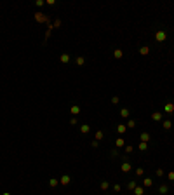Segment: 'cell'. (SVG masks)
Listing matches in <instances>:
<instances>
[{
	"label": "cell",
	"mask_w": 174,
	"mask_h": 195,
	"mask_svg": "<svg viewBox=\"0 0 174 195\" xmlns=\"http://www.w3.org/2000/svg\"><path fill=\"white\" fill-rule=\"evenodd\" d=\"M155 40L159 44H164L167 40V31L166 30H157V31H155Z\"/></svg>",
	"instance_id": "obj_1"
},
{
	"label": "cell",
	"mask_w": 174,
	"mask_h": 195,
	"mask_svg": "<svg viewBox=\"0 0 174 195\" xmlns=\"http://www.w3.org/2000/svg\"><path fill=\"white\" fill-rule=\"evenodd\" d=\"M159 193L160 195H167V193H169V185H166V183L160 185V186H159Z\"/></svg>",
	"instance_id": "obj_2"
},
{
	"label": "cell",
	"mask_w": 174,
	"mask_h": 195,
	"mask_svg": "<svg viewBox=\"0 0 174 195\" xmlns=\"http://www.w3.org/2000/svg\"><path fill=\"white\" fill-rule=\"evenodd\" d=\"M164 110H166V113H169V115H172V113H174V105H172V103H166V106H164Z\"/></svg>",
	"instance_id": "obj_3"
},
{
	"label": "cell",
	"mask_w": 174,
	"mask_h": 195,
	"mask_svg": "<svg viewBox=\"0 0 174 195\" xmlns=\"http://www.w3.org/2000/svg\"><path fill=\"white\" fill-rule=\"evenodd\" d=\"M72 181V178H70V174H65V176H61V180H59V183L61 185H68Z\"/></svg>",
	"instance_id": "obj_4"
},
{
	"label": "cell",
	"mask_w": 174,
	"mask_h": 195,
	"mask_svg": "<svg viewBox=\"0 0 174 195\" xmlns=\"http://www.w3.org/2000/svg\"><path fill=\"white\" fill-rule=\"evenodd\" d=\"M152 118L155 120V122H160V120H162V113H160V112H153V113H152Z\"/></svg>",
	"instance_id": "obj_5"
},
{
	"label": "cell",
	"mask_w": 174,
	"mask_h": 195,
	"mask_svg": "<svg viewBox=\"0 0 174 195\" xmlns=\"http://www.w3.org/2000/svg\"><path fill=\"white\" fill-rule=\"evenodd\" d=\"M125 131H127V125H124V124H118V125H117V132H118V134H124Z\"/></svg>",
	"instance_id": "obj_6"
},
{
	"label": "cell",
	"mask_w": 174,
	"mask_h": 195,
	"mask_svg": "<svg viewBox=\"0 0 174 195\" xmlns=\"http://www.w3.org/2000/svg\"><path fill=\"white\" fill-rule=\"evenodd\" d=\"M130 169H132V166H130L129 162H124L122 164V173H129Z\"/></svg>",
	"instance_id": "obj_7"
},
{
	"label": "cell",
	"mask_w": 174,
	"mask_h": 195,
	"mask_svg": "<svg viewBox=\"0 0 174 195\" xmlns=\"http://www.w3.org/2000/svg\"><path fill=\"white\" fill-rule=\"evenodd\" d=\"M141 141H143V143H148V141H150V134H148V132H141Z\"/></svg>",
	"instance_id": "obj_8"
},
{
	"label": "cell",
	"mask_w": 174,
	"mask_h": 195,
	"mask_svg": "<svg viewBox=\"0 0 174 195\" xmlns=\"http://www.w3.org/2000/svg\"><path fill=\"white\" fill-rule=\"evenodd\" d=\"M59 61H61V63H68V61H70V54H61V58H59Z\"/></svg>",
	"instance_id": "obj_9"
},
{
	"label": "cell",
	"mask_w": 174,
	"mask_h": 195,
	"mask_svg": "<svg viewBox=\"0 0 174 195\" xmlns=\"http://www.w3.org/2000/svg\"><path fill=\"white\" fill-rule=\"evenodd\" d=\"M89 131H91V125H87V124H84V125L80 127V132H82V134H87Z\"/></svg>",
	"instance_id": "obj_10"
},
{
	"label": "cell",
	"mask_w": 174,
	"mask_h": 195,
	"mask_svg": "<svg viewBox=\"0 0 174 195\" xmlns=\"http://www.w3.org/2000/svg\"><path fill=\"white\" fill-rule=\"evenodd\" d=\"M75 61H77V65H79V66H84V65H85V58H84V56H79Z\"/></svg>",
	"instance_id": "obj_11"
},
{
	"label": "cell",
	"mask_w": 174,
	"mask_h": 195,
	"mask_svg": "<svg viewBox=\"0 0 174 195\" xmlns=\"http://www.w3.org/2000/svg\"><path fill=\"white\" fill-rule=\"evenodd\" d=\"M143 185H145L146 188L152 186V185H153V180H152V178H145V180H143Z\"/></svg>",
	"instance_id": "obj_12"
},
{
	"label": "cell",
	"mask_w": 174,
	"mask_h": 195,
	"mask_svg": "<svg viewBox=\"0 0 174 195\" xmlns=\"http://www.w3.org/2000/svg\"><path fill=\"white\" fill-rule=\"evenodd\" d=\"M72 113H73V115H79V113H80V106H79V105H73V106H72Z\"/></svg>",
	"instance_id": "obj_13"
},
{
	"label": "cell",
	"mask_w": 174,
	"mask_h": 195,
	"mask_svg": "<svg viewBox=\"0 0 174 195\" xmlns=\"http://www.w3.org/2000/svg\"><path fill=\"white\" fill-rule=\"evenodd\" d=\"M134 193H136V195H143V193H145V188H143V186H136V188H134Z\"/></svg>",
	"instance_id": "obj_14"
},
{
	"label": "cell",
	"mask_w": 174,
	"mask_h": 195,
	"mask_svg": "<svg viewBox=\"0 0 174 195\" xmlns=\"http://www.w3.org/2000/svg\"><path fill=\"white\" fill-rule=\"evenodd\" d=\"M120 115H122L124 118H127V117L130 115V112H129V110H127V108H122V110H120Z\"/></svg>",
	"instance_id": "obj_15"
},
{
	"label": "cell",
	"mask_w": 174,
	"mask_h": 195,
	"mask_svg": "<svg viewBox=\"0 0 174 195\" xmlns=\"http://www.w3.org/2000/svg\"><path fill=\"white\" fill-rule=\"evenodd\" d=\"M113 56H115L117 59H120V58H122V56H124V52L120 51V49H115V51H113Z\"/></svg>",
	"instance_id": "obj_16"
},
{
	"label": "cell",
	"mask_w": 174,
	"mask_h": 195,
	"mask_svg": "<svg viewBox=\"0 0 174 195\" xmlns=\"http://www.w3.org/2000/svg\"><path fill=\"white\" fill-rule=\"evenodd\" d=\"M49 185H51L52 188L58 186V185H59V180H56V178H51V180H49Z\"/></svg>",
	"instance_id": "obj_17"
},
{
	"label": "cell",
	"mask_w": 174,
	"mask_h": 195,
	"mask_svg": "<svg viewBox=\"0 0 174 195\" xmlns=\"http://www.w3.org/2000/svg\"><path fill=\"white\" fill-rule=\"evenodd\" d=\"M139 150H141V152H146V150H148V145L146 143H143V141H141V143H139V146H138Z\"/></svg>",
	"instance_id": "obj_18"
},
{
	"label": "cell",
	"mask_w": 174,
	"mask_h": 195,
	"mask_svg": "<svg viewBox=\"0 0 174 195\" xmlns=\"http://www.w3.org/2000/svg\"><path fill=\"white\" fill-rule=\"evenodd\" d=\"M171 127H172V124H171V120H164V129H171Z\"/></svg>",
	"instance_id": "obj_19"
},
{
	"label": "cell",
	"mask_w": 174,
	"mask_h": 195,
	"mask_svg": "<svg viewBox=\"0 0 174 195\" xmlns=\"http://www.w3.org/2000/svg\"><path fill=\"white\" fill-rule=\"evenodd\" d=\"M136 188V181H129L127 183V190H134Z\"/></svg>",
	"instance_id": "obj_20"
},
{
	"label": "cell",
	"mask_w": 174,
	"mask_h": 195,
	"mask_svg": "<svg viewBox=\"0 0 174 195\" xmlns=\"http://www.w3.org/2000/svg\"><path fill=\"white\" fill-rule=\"evenodd\" d=\"M148 52H150V49H148V47H141V49H139V54H143V56H146Z\"/></svg>",
	"instance_id": "obj_21"
},
{
	"label": "cell",
	"mask_w": 174,
	"mask_h": 195,
	"mask_svg": "<svg viewBox=\"0 0 174 195\" xmlns=\"http://www.w3.org/2000/svg\"><path fill=\"white\" fill-rule=\"evenodd\" d=\"M143 174H145V169L143 167H138L136 169V176H143Z\"/></svg>",
	"instance_id": "obj_22"
},
{
	"label": "cell",
	"mask_w": 174,
	"mask_h": 195,
	"mask_svg": "<svg viewBox=\"0 0 174 195\" xmlns=\"http://www.w3.org/2000/svg\"><path fill=\"white\" fill-rule=\"evenodd\" d=\"M108 186H110L108 181H101V190H108Z\"/></svg>",
	"instance_id": "obj_23"
},
{
	"label": "cell",
	"mask_w": 174,
	"mask_h": 195,
	"mask_svg": "<svg viewBox=\"0 0 174 195\" xmlns=\"http://www.w3.org/2000/svg\"><path fill=\"white\" fill-rule=\"evenodd\" d=\"M115 145L117 146H124V138H118V139L115 141Z\"/></svg>",
	"instance_id": "obj_24"
},
{
	"label": "cell",
	"mask_w": 174,
	"mask_h": 195,
	"mask_svg": "<svg viewBox=\"0 0 174 195\" xmlns=\"http://www.w3.org/2000/svg\"><path fill=\"white\" fill-rule=\"evenodd\" d=\"M103 136H105V134H103L101 131H98V132H96V141H98V139H103Z\"/></svg>",
	"instance_id": "obj_25"
},
{
	"label": "cell",
	"mask_w": 174,
	"mask_h": 195,
	"mask_svg": "<svg viewBox=\"0 0 174 195\" xmlns=\"http://www.w3.org/2000/svg\"><path fill=\"white\" fill-rule=\"evenodd\" d=\"M111 159H117L118 157V150H111V155H110Z\"/></svg>",
	"instance_id": "obj_26"
},
{
	"label": "cell",
	"mask_w": 174,
	"mask_h": 195,
	"mask_svg": "<svg viewBox=\"0 0 174 195\" xmlns=\"http://www.w3.org/2000/svg\"><path fill=\"white\" fill-rule=\"evenodd\" d=\"M127 127H130V129H132V127H136V120H129V124H127Z\"/></svg>",
	"instance_id": "obj_27"
},
{
	"label": "cell",
	"mask_w": 174,
	"mask_h": 195,
	"mask_svg": "<svg viewBox=\"0 0 174 195\" xmlns=\"http://www.w3.org/2000/svg\"><path fill=\"white\" fill-rule=\"evenodd\" d=\"M113 190H115V192H120V190H122V186L117 183V185H113Z\"/></svg>",
	"instance_id": "obj_28"
},
{
	"label": "cell",
	"mask_w": 174,
	"mask_h": 195,
	"mask_svg": "<svg viewBox=\"0 0 174 195\" xmlns=\"http://www.w3.org/2000/svg\"><path fill=\"white\" fill-rule=\"evenodd\" d=\"M167 178H169V181H174V173H172V171L167 174Z\"/></svg>",
	"instance_id": "obj_29"
},
{
	"label": "cell",
	"mask_w": 174,
	"mask_h": 195,
	"mask_svg": "<svg viewBox=\"0 0 174 195\" xmlns=\"http://www.w3.org/2000/svg\"><path fill=\"white\" fill-rule=\"evenodd\" d=\"M125 153H132V146H125Z\"/></svg>",
	"instance_id": "obj_30"
},
{
	"label": "cell",
	"mask_w": 174,
	"mask_h": 195,
	"mask_svg": "<svg viewBox=\"0 0 174 195\" xmlns=\"http://www.w3.org/2000/svg\"><path fill=\"white\" fill-rule=\"evenodd\" d=\"M70 124H72V125H77V118H75V117H73L72 120H70Z\"/></svg>",
	"instance_id": "obj_31"
},
{
	"label": "cell",
	"mask_w": 174,
	"mask_h": 195,
	"mask_svg": "<svg viewBox=\"0 0 174 195\" xmlns=\"http://www.w3.org/2000/svg\"><path fill=\"white\" fill-rule=\"evenodd\" d=\"M157 176H164V171L162 169H157Z\"/></svg>",
	"instance_id": "obj_32"
},
{
	"label": "cell",
	"mask_w": 174,
	"mask_h": 195,
	"mask_svg": "<svg viewBox=\"0 0 174 195\" xmlns=\"http://www.w3.org/2000/svg\"><path fill=\"white\" fill-rule=\"evenodd\" d=\"M111 103H113V105H117V103H118V98H117V96H115V98H111Z\"/></svg>",
	"instance_id": "obj_33"
},
{
	"label": "cell",
	"mask_w": 174,
	"mask_h": 195,
	"mask_svg": "<svg viewBox=\"0 0 174 195\" xmlns=\"http://www.w3.org/2000/svg\"><path fill=\"white\" fill-rule=\"evenodd\" d=\"M4 195H11V193H7V192H5V193H4Z\"/></svg>",
	"instance_id": "obj_34"
}]
</instances>
